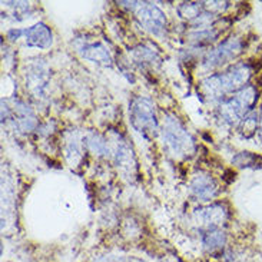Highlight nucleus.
I'll return each instance as SVG.
<instances>
[{"label":"nucleus","instance_id":"nucleus-6","mask_svg":"<svg viewBox=\"0 0 262 262\" xmlns=\"http://www.w3.org/2000/svg\"><path fill=\"white\" fill-rule=\"evenodd\" d=\"M49 83V69L42 60L29 64L26 73V86L35 98H42Z\"/></svg>","mask_w":262,"mask_h":262},{"label":"nucleus","instance_id":"nucleus-5","mask_svg":"<svg viewBox=\"0 0 262 262\" xmlns=\"http://www.w3.org/2000/svg\"><path fill=\"white\" fill-rule=\"evenodd\" d=\"M242 52V40L239 37H229L225 42L220 43L204 59V66L208 69H213L222 64L228 63L238 57Z\"/></svg>","mask_w":262,"mask_h":262},{"label":"nucleus","instance_id":"nucleus-16","mask_svg":"<svg viewBox=\"0 0 262 262\" xmlns=\"http://www.w3.org/2000/svg\"><path fill=\"white\" fill-rule=\"evenodd\" d=\"M258 161H262V158L256 156L255 154H251V152H241L232 159V162L238 166H254L258 163Z\"/></svg>","mask_w":262,"mask_h":262},{"label":"nucleus","instance_id":"nucleus-2","mask_svg":"<svg viewBox=\"0 0 262 262\" xmlns=\"http://www.w3.org/2000/svg\"><path fill=\"white\" fill-rule=\"evenodd\" d=\"M162 136L165 145L175 156L184 158L192 155L195 149L193 139L178 118L170 115L163 118Z\"/></svg>","mask_w":262,"mask_h":262},{"label":"nucleus","instance_id":"nucleus-19","mask_svg":"<svg viewBox=\"0 0 262 262\" xmlns=\"http://www.w3.org/2000/svg\"><path fill=\"white\" fill-rule=\"evenodd\" d=\"M7 36H9V39H10V40H17L20 36H25V30H20V29H13V30H10V32L7 33Z\"/></svg>","mask_w":262,"mask_h":262},{"label":"nucleus","instance_id":"nucleus-11","mask_svg":"<svg viewBox=\"0 0 262 262\" xmlns=\"http://www.w3.org/2000/svg\"><path fill=\"white\" fill-rule=\"evenodd\" d=\"M80 53L85 59H89L92 62H98L102 64H111L112 62L107 49L100 43H88L83 48H80Z\"/></svg>","mask_w":262,"mask_h":262},{"label":"nucleus","instance_id":"nucleus-12","mask_svg":"<svg viewBox=\"0 0 262 262\" xmlns=\"http://www.w3.org/2000/svg\"><path fill=\"white\" fill-rule=\"evenodd\" d=\"M201 10H205V9H204V3H199V2H188V3L185 2L178 7L179 16L191 21L198 17L201 14Z\"/></svg>","mask_w":262,"mask_h":262},{"label":"nucleus","instance_id":"nucleus-4","mask_svg":"<svg viewBox=\"0 0 262 262\" xmlns=\"http://www.w3.org/2000/svg\"><path fill=\"white\" fill-rule=\"evenodd\" d=\"M130 122L134 128L141 134H155L158 122H156L155 106L146 98H136L132 100L129 107Z\"/></svg>","mask_w":262,"mask_h":262},{"label":"nucleus","instance_id":"nucleus-7","mask_svg":"<svg viewBox=\"0 0 262 262\" xmlns=\"http://www.w3.org/2000/svg\"><path fill=\"white\" fill-rule=\"evenodd\" d=\"M136 17L142 25L152 33H161L166 26V17L163 12L154 3H139L136 10Z\"/></svg>","mask_w":262,"mask_h":262},{"label":"nucleus","instance_id":"nucleus-10","mask_svg":"<svg viewBox=\"0 0 262 262\" xmlns=\"http://www.w3.org/2000/svg\"><path fill=\"white\" fill-rule=\"evenodd\" d=\"M227 209L222 205L208 206V208H204L198 212L199 222L211 231H213V228L220 227L221 224L227 220Z\"/></svg>","mask_w":262,"mask_h":262},{"label":"nucleus","instance_id":"nucleus-14","mask_svg":"<svg viewBox=\"0 0 262 262\" xmlns=\"http://www.w3.org/2000/svg\"><path fill=\"white\" fill-rule=\"evenodd\" d=\"M216 36H218V32L213 29H201V30H195L193 33H191L189 39L196 45H205V43L212 42Z\"/></svg>","mask_w":262,"mask_h":262},{"label":"nucleus","instance_id":"nucleus-1","mask_svg":"<svg viewBox=\"0 0 262 262\" xmlns=\"http://www.w3.org/2000/svg\"><path fill=\"white\" fill-rule=\"evenodd\" d=\"M252 69L248 64L238 63L232 66L229 71L224 72L221 75H212L202 82V92L211 99H218L222 95L229 92H238L239 89L245 88L251 78Z\"/></svg>","mask_w":262,"mask_h":262},{"label":"nucleus","instance_id":"nucleus-17","mask_svg":"<svg viewBox=\"0 0 262 262\" xmlns=\"http://www.w3.org/2000/svg\"><path fill=\"white\" fill-rule=\"evenodd\" d=\"M88 145H89V148L92 149L93 152H96V154H105L107 150L106 142L103 141L99 135H91V136L88 138Z\"/></svg>","mask_w":262,"mask_h":262},{"label":"nucleus","instance_id":"nucleus-13","mask_svg":"<svg viewBox=\"0 0 262 262\" xmlns=\"http://www.w3.org/2000/svg\"><path fill=\"white\" fill-rule=\"evenodd\" d=\"M225 241H227L225 239V235H224V232H221V231H209L204 236V245L211 252H215V251L222 248L225 245Z\"/></svg>","mask_w":262,"mask_h":262},{"label":"nucleus","instance_id":"nucleus-3","mask_svg":"<svg viewBox=\"0 0 262 262\" xmlns=\"http://www.w3.org/2000/svg\"><path fill=\"white\" fill-rule=\"evenodd\" d=\"M258 99V91L255 86L247 85L239 89L231 99L225 100L220 107V114L227 123H238L244 119L249 111L254 107Z\"/></svg>","mask_w":262,"mask_h":262},{"label":"nucleus","instance_id":"nucleus-8","mask_svg":"<svg viewBox=\"0 0 262 262\" xmlns=\"http://www.w3.org/2000/svg\"><path fill=\"white\" fill-rule=\"evenodd\" d=\"M26 45L30 48L48 49L52 46V32L45 23H36L35 26L25 30Z\"/></svg>","mask_w":262,"mask_h":262},{"label":"nucleus","instance_id":"nucleus-18","mask_svg":"<svg viewBox=\"0 0 262 262\" xmlns=\"http://www.w3.org/2000/svg\"><path fill=\"white\" fill-rule=\"evenodd\" d=\"M134 56L139 60V62H143V63H152L155 60V53L154 50L148 49L145 46H139L134 50Z\"/></svg>","mask_w":262,"mask_h":262},{"label":"nucleus","instance_id":"nucleus-15","mask_svg":"<svg viewBox=\"0 0 262 262\" xmlns=\"http://www.w3.org/2000/svg\"><path fill=\"white\" fill-rule=\"evenodd\" d=\"M256 126H258V116H256L255 112H251L242 119L241 134L245 138H251L256 132Z\"/></svg>","mask_w":262,"mask_h":262},{"label":"nucleus","instance_id":"nucleus-20","mask_svg":"<svg viewBox=\"0 0 262 262\" xmlns=\"http://www.w3.org/2000/svg\"><path fill=\"white\" fill-rule=\"evenodd\" d=\"M259 132H261V136H262V111H261V116H259Z\"/></svg>","mask_w":262,"mask_h":262},{"label":"nucleus","instance_id":"nucleus-9","mask_svg":"<svg viewBox=\"0 0 262 262\" xmlns=\"http://www.w3.org/2000/svg\"><path fill=\"white\" fill-rule=\"evenodd\" d=\"M191 191L196 198L202 199V201H208V199L213 198L218 193V186L209 175L199 173L192 181Z\"/></svg>","mask_w":262,"mask_h":262}]
</instances>
